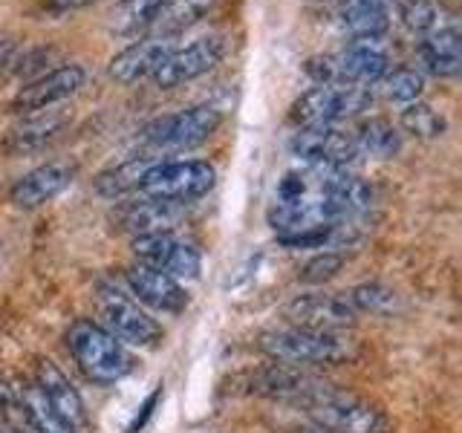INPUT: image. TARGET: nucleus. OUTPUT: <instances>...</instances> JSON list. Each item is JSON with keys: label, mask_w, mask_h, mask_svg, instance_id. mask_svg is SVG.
<instances>
[{"label": "nucleus", "mask_w": 462, "mask_h": 433, "mask_svg": "<svg viewBox=\"0 0 462 433\" xmlns=\"http://www.w3.org/2000/svg\"><path fill=\"white\" fill-rule=\"evenodd\" d=\"M257 350L289 367H338L358 355V344L346 332H324L307 327H274L260 332Z\"/></svg>", "instance_id": "obj_1"}, {"label": "nucleus", "mask_w": 462, "mask_h": 433, "mask_svg": "<svg viewBox=\"0 0 462 433\" xmlns=\"http://www.w3.org/2000/svg\"><path fill=\"white\" fill-rule=\"evenodd\" d=\"M298 408L307 413V422L329 433H390V419L382 408L365 396L324 382L303 399Z\"/></svg>", "instance_id": "obj_2"}, {"label": "nucleus", "mask_w": 462, "mask_h": 433, "mask_svg": "<svg viewBox=\"0 0 462 433\" xmlns=\"http://www.w3.org/2000/svg\"><path fill=\"white\" fill-rule=\"evenodd\" d=\"M67 350L79 370L96 384H119L125 375L134 373L136 364L119 338L87 318L67 329Z\"/></svg>", "instance_id": "obj_3"}, {"label": "nucleus", "mask_w": 462, "mask_h": 433, "mask_svg": "<svg viewBox=\"0 0 462 433\" xmlns=\"http://www.w3.org/2000/svg\"><path fill=\"white\" fill-rule=\"evenodd\" d=\"M373 101L370 87L358 84H315L295 98L289 119L298 127H338L346 119H356Z\"/></svg>", "instance_id": "obj_4"}, {"label": "nucleus", "mask_w": 462, "mask_h": 433, "mask_svg": "<svg viewBox=\"0 0 462 433\" xmlns=\"http://www.w3.org/2000/svg\"><path fill=\"white\" fill-rule=\"evenodd\" d=\"M217 182V170L202 159H182V162H153L139 182V197L177 202L188 206L206 197Z\"/></svg>", "instance_id": "obj_5"}, {"label": "nucleus", "mask_w": 462, "mask_h": 433, "mask_svg": "<svg viewBox=\"0 0 462 433\" xmlns=\"http://www.w3.org/2000/svg\"><path fill=\"white\" fill-rule=\"evenodd\" d=\"M98 318L110 336H116L122 344L134 346H156L162 341V327L156 324V318L142 307V303L130 295L122 292L113 283H98Z\"/></svg>", "instance_id": "obj_6"}, {"label": "nucleus", "mask_w": 462, "mask_h": 433, "mask_svg": "<svg viewBox=\"0 0 462 433\" xmlns=\"http://www.w3.org/2000/svg\"><path fill=\"white\" fill-rule=\"evenodd\" d=\"M223 124V113L214 105H191L185 110L153 119L142 130L144 144L156 151H188L208 142Z\"/></svg>", "instance_id": "obj_7"}, {"label": "nucleus", "mask_w": 462, "mask_h": 433, "mask_svg": "<svg viewBox=\"0 0 462 433\" xmlns=\"http://www.w3.org/2000/svg\"><path fill=\"white\" fill-rule=\"evenodd\" d=\"M289 151L303 168H350L361 159L353 134L338 127H298Z\"/></svg>", "instance_id": "obj_8"}, {"label": "nucleus", "mask_w": 462, "mask_h": 433, "mask_svg": "<svg viewBox=\"0 0 462 433\" xmlns=\"http://www.w3.org/2000/svg\"><path fill=\"white\" fill-rule=\"evenodd\" d=\"M226 52H228V41L223 35H202L191 43H185V47L173 50L165 58V64L153 72V84L159 90H173V87L197 81L220 64Z\"/></svg>", "instance_id": "obj_9"}, {"label": "nucleus", "mask_w": 462, "mask_h": 433, "mask_svg": "<svg viewBox=\"0 0 462 433\" xmlns=\"http://www.w3.org/2000/svg\"><path fill=\"white\" fill-rule=\"evenodd\" d=\"M130 249H134L136 263H144L156 272H165L177 281H194L199 278L202 269V257L194 243L182 240L173 231L165 235H151V237H136L130 240Z\"/></svg>", "instance_id": "obj_10"}, {"label": "nucleus", "mask_w": 462, "mask_h": 433, "mask_svg": "<svg viewBox=\"0 0 462 433\" xmlns=\"http://www.w3.org/2000/svg\"><path fill=\"white\" fill-rule=\"evenodd\" d=\"M81 87H84V67L61 64L50 72H43V76H35L32 81H26L21 90L12 96L6 110L14 115H32V113L52 110L69 96H76Z\"/></svg>", "instance_id": "obj_11"}, {"label": "nucleus", "mask_w": 462, "mask_h": 433, "mask_svg": "<svg viewBox=\"0 0 462 433\" xmlns=\"http://www.w3.org/2000/svg\"><path fill=\"white\" fill-rule=\"evenodd\" d=\"M283 318L292 327L324 329V332H346L358 324L356 309L346 303L344 292H307L295 295L283 307Z\"/></svg>", "instance_id": "obj_12"}, {"label": "nucleus", "mask_w": 462, "mask_h": 433, "mask_svg": "<svg viewBox=\"0 0 462 433\" xmlns=\"http://www.w3.org/2000/svg\"><path fill=\"white\" fill-rule=\"evenodd\" d=\"M185 216V206L165 199H151V197H127L119 199V206L113 211V228L127 235L130 240L136 237H151V235H165L180 226Z\"/></svg>", "instance_id": "obj_13"}, {"label": "nucleus", "mask_w": 462, "mask_h": 433, "mask_svg": "<svg viewBox=\"0 0 462 433\" xmlns=\"http://www.w3.org/2000/svg\"><path fill=\"white\" fill-rule=\"evenodd\" d=\"M177 50L173 35H142L139 41L127 43L107 64V72L119 84H136L142 78H153V72L165 64V58Z\"/></svg>", "instance_id": "obj_14"}, {"label": "nucleus", "mask_w": 462, "mask_h": 433, "mask_svg": "<svg viewBox=\"0 0 462 433\" xmlns=\"http://www.w3.org/2000/svg\"><path fill=\"white\" fill-rule=\"evenodd\" d=\"M125 283L130 289V295H134L142 307H151L156 312H165V315H180L185 312L188 307V292L185 286L171 278L165 272H156L144 263H134L125 269Z\"/></svg>", "instance_id": "obj_15"}, {"label": "nucleus", "mask_w": 462, "mask_h": 433, "mask_svg": "<svg viewBox=\"0 0 462 433\" xmlns=\"http://www.w3.org/2000/svg\"><path fill=\"white\" fill-rule=\"evenodd\" d=\"M321 384H324V379H318V375L300 370V367L278 364V361H272V364L245 375V393L260 396V399L295 401V404H300Z\"/></svg>", "instance_id": "obj_16"}, {"label": "nucleus", "mask_w": 462, "mask_h": 433, "mask_svg": "<svg viewBox=\"0 0 462 433\" xmlns=\"http://www.w3.org/2000/svg\"><path fill=\"white\" fill-rule=\"evenodd\" d=\"M35 387L43 393V399L50 401V408L64 419L69 428L81 430L87 425V404L76 384L69 382V375L50 358H35V373H32Z\"/></svg>", "instance_id": "obj_17"}, {"label": "nucleus", "mask_w": 462, "mask_h": 433, "mask_svg": "<svg viewBox=\"0 0 462 433\" xmlns=\"http://www.w3.org/2000/svg\"><path fill=\"white\" fill-rule=\"evenodd\" d=\"M67 122H69L67 113H55V110L23 115V119L18 124H12L4 134V139H0V153L9 159L38 153L64 134Z\"/></svg>", "instance_id": "obj_18"}, {"label": "nucleus", "mask_w": 462, "mask_h": 433, "mask_svg": "<svg viewBox=\"0 0 462 433\" xmlns=\"http://www.w3.org/2000/svg\"><path fill=\"white\" fill-rule=\"evenodd\" d=\"M336 64L344 84H358V87L379 84L390 72V55L384 47V38H353L336 55Z\"/></svg>", "instance_id": "obj_19"}, {"label": "nucleus", "mask_w": 462, "mask_h": 433, "mask_svg": "<svg viewBox=\"0 0 462 433\" xmlns=\"http://www.w3.org/2000/svg\"><path fill=\"white\" fill-rule=\"evenodd\" d=\"M76 180V168L64 162H47L35 170L23 173V177L9 188L12 206H18L23 211H32L52 202L58 194H64L67 188Z\"/></svg>", "instance_id": "obj_20"}, {"label": "nucleus", "mask_w": 462, "mask_h": 433, "mask_svg": "<svg viewBox=\"0 0 462 433\" xmlns=\"http://www.w3.org/2000/svg\"><path fill=\"white\" fill-rule=\"evenodd\" d=\"M396 0H341L338 21L350 38H384Z\"/></svg>", "instance_id": "obj_21"}, {"label": "nucleus", "mask_w": 462, "mask_h": 433, "mask_svg": "<svg viewBox=\"0 0 462 433\" xmlns=\"http://www.w3.org/2000/svg\"><path fill=\"white\" fill-rule=\"evenodd\" d=\"M419 58H422V67L430 76L439 78H451L459 72V32L457 23L445 26L439 32L425 35L419 43Z\"/></svg>", "instance_id": "obj_22"}, {"label": "nucleus", "mask_w": 462, "mask_h": 433, "mask_svg": "<svg viewBox=\"0 0 462 433\" xmlns=\"http://www.w3.org/2000/svg\"><path fill=\"white\" fill-rule=\"evenodd\" d=\"M217 4H220V0H162V6H159L148 32L177 38V32L202 21Z\"/></svg>", "instance_id": "obj_23"}, {"label": "nucleus", "mask_w": 462, "mask_h": 433, "mask_svg": "<svg viewBox=\"0 0 462 433\" xmlns=\"http://www.w3.org/2000/svg\"><path fill=\"white\" fill-rule=\"evenodd\" d=\"M153 162H148V159H130V162H122V165H116V168H107V170H101L93 188H96V194L98 197H107V199H127V197H134L139 191V182L144 177V170H148Z\"/></svg>", "instance_id": "obj_24"}, {"label": "nucleus", "mask_w": 462, "mask_h": 433, "mask_svg": "<svg viewBox=\"0 0 462 433\" xmlns=\"http://www.w3.org/2000/svg\"><path fill=\"white\" fill-rule=\"evenodd\" d=\"M361 156L393 159L402 151V130L387 119H365L353 134Z\"/></svg>", "instance_id": "obj_25"}, {"label": "nucleus", "mask_w": 462, "mask_h": 433, "mask_svg": "<svg viewBox=\"0 0 462 433\" xmlns=\"http://www.w3.org/2000/svg\"><path fill=\"white\" fill-rule=\"evenodd\" d=\"M344 298L356 309V315L387 318L399 309V295L387 283H379V281H367V283H358L353 289H346Z\"/></svg>", "instance_id": "obj_26"}, {"label": "nucleus", "mask_w": 462, "mask_h": 433, "mask_svg": "<svg viewBox=\"0 0 462 433\" xmlns=\"http://www.w3.org/2000/svg\"><path fill=\"white\" fill-rule=\"evenodd\" d=\"M402 130L413 139H422V142H430V139H442L448 134V119L445 113L437 110L428 101H413V105H404L402 107Z\"/></svg>", "instance_id": "obj_27"}, {"label": "nucleus", "mask_w": 462, "mask_h": 433, "mask_svg": "<svg viewBox=\"0 0 462 433\" xmlns=\"http://www.w3.org/2000/svg\"><path fill=\"white\" fill-rule=\"evenodd\" d=\"M162 0H122L110 14V32L116 35H139L148 32Z\"/></svg>", "instance_id": "obj_28"}, {"label": "nucleus", "mask_w": 462, "mask_h": 433, "mask_svg": "<svg viewBox=\"0 0 462 433\" xmlns=\"http://www.w3.org/2000/svg\"><path fill=\"white\" fill-rule=\"evenodd\" d=\"M399 14L404 26H408L411 32H419L422 38L439 32L445 26H454V21L445 18V12L437 0H399Z\"/></svg>", "instance_id": "obj_29"}, {"label": "nucleus", "mask_w": 462, "mask_h": 433, "mask_svg": "<svg viewBox=\"0 0 462 433\" xmlns=\"http://www.w3.org/2000/svg\"><path fill=\"white\" fill-rule=\"evenodd\" d=\"M379 84H382V93L402 107L413 105V101H419L425 93V76L419 69H411V67L390 69Z\"/></svg>", "instance_id": "obj_30"}, {"label": "nucleus", "mask_w": 462, "mask_h": 433, "mask_svg": "<svg viewBox=\"0 0 462 433\" xmlns=\"http://www.w3.org/2000/svg\"><path fill=\"white\" fill-rule=\"evenodd\" d=\"M341 266H344V254L324 249L321 254L310 257L307 263L300 266V274H298V278H300L303 283H312V286H315V283H324V281H329V278H336V274L341 272Z\"/></svg>", "instance_id": "obj_31"}, {"label": "nucleus", "mask_w": 462, "mask_h": 433, "mask_svg": "<svg viewBox=\"0 0 462 433\" xmlns=\"http://www.w3.org/2000/svg\"><path fill=\"white\" fill-rule=\"evenodd\" d=\"M307 76L315 84H344L336 64V55H312L307 61Z\"/></svg>", "instance_id": "obj_32"}, {"label": "nucleus", "mask_w": 462, "mask_h": 433, "mask_svg": "<svg viewBox=\"0 0 462 433\" xmlns=\"http://www.w3.org/2000/svg\"><path fill=\"white\" fill-rule=\"evenodd\" d=\"M14 52H18V43H14V38L0 35V69L9 67V61L14 58Z\"/></svg>", "instance_id": "obj_33"}, {"label": "nucleus", "mask_w": 462, "mask_h": 433, "mask_svg": "<svg viewBox=\"0 0 462 433\" xmlns=\"http://www.w3.org/2000/svg\"><path fill=\"white\" fill-rule=\"evenodd\" d=\"M50 9L55 12H72V9H84V6H90L93 0H47Z\"/></svg>", "instance_id": "obj_34"}, {"label": "nucleus", "mask_w": 462, "mask_h": 433, "mask_svg": "<svg viewBox=\"0 0 462 433\" xmlns=\"http://www.w3.org/2000/svg\"><path fill=\"white\" fill-rule=\"evenodd\" d=\"M298 433H329V430L318 428V425H312V422H303V425L298 428Z\"/></svg>", "instance_id": "obj_35"}, {"label": "nucleus", "mask_w": 462, "mask_h": 433, "mask_svg": "<svg viewBox=\"0 0 462 433\" xmlns=\"http://www.w3.org/2000/svg\"><path fill=\"white\" fill-rule=\"evenodd\" d=\"M0 433H9V430H6V428H0Z\"/></svg>", "instance_id": "obj_36"}]
</instances>
